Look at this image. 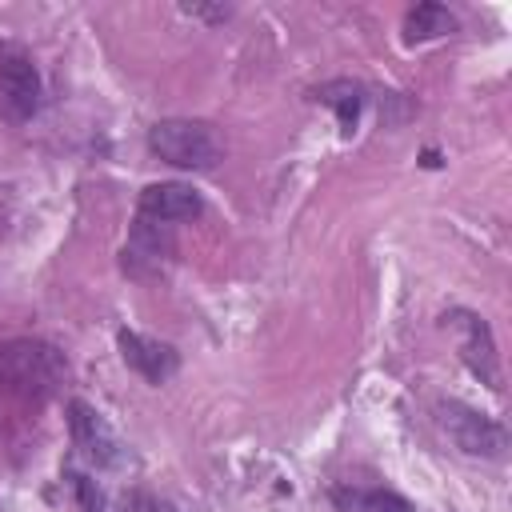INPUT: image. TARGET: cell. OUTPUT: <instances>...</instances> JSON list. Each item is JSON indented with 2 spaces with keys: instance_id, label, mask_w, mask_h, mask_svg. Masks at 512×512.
I'll return each instance as SVG.
<instances>
[{
  "instance_id": "1",
  "label": "cell",
  "mask_w": 512,
  "mask_h": 512,
  "mask_svg": "<svg viewBox=\"0 0 512 512\" xmlns=\"http://www.w3.org/2000/svg\"><path fill=\"white\" fill-rule=\"evenodd\" d=\"M64 376H68V360L44 340H12L0 348V388L4 392L44 400L64 384Z\"/></svg>"
},
{
  "instance_id": "2",
  "label": "cell",
  "mask_w": 512,
  "mask_h": 512,
  "mask_svg": "<svg viewBox=\"0 0 512 512\" xmlns=\"http://www.w3.org/2000/svg\"><path fill=\"white\" fill-rule=\"evenodd\" d=\"M148 148L164 164L188 172H208L220 160V136L204 120H156L148 128Z\"/></svg>"
},
{
  "instance_id": "3",
  "label": "cell",
  "mask_w": 512,
  "mask_h": 512,
  "mask_svg": "<svg viewBox=\"0 0 512 512\" xmlns=\"http://www.w3.org/2000/svg\"><path fill=\"white\" fill-rule=\"evenodd\" d=\"M432 412H436L440 432H444L464 456L500 460V456L508 452V432H504L492 416H484V412H476V408H468V404H460V400H436Z\"/></svg>"
},
{
  "instance_id": "4",
  "label": "cell",
  "mask_w": 512,
  "mask_h": 512,
  "mask_svg": "<svg viewBox=\"0 0 512 512\" xmlns=\"http://www.w3.org/2000/svg\"><path fill=\"white\" fill-rule=\"evenodd\" d=\"M40 108V72L24 48H0V112L12 124H24Z\"/></svg>"
},
{
  "instance_id": "5",
  "label": "cell",
  "mask_w": 512,
  "mask_h": 512,
  "mask_svg": "<svg viewBox=\"0 0 512 512\" xmlns=\"http://www.w3.org/2000/svg\"><path fill=\"white\" fill-rule=\"evenodd\" d=\"M204 212V200L192 184H180V180H164V184H148L140 192V204H136V216L140 220H152V224H180V220H196Z\"/></svg>"
},
{
  "instance_id": "6",
  "label": "cell",
  "mask_w": 512,
  "mask_h": 512,
  "mask_svg": "<svg viewBox=\"0 0 512 512\" xmlns=\"http://www.w3.org/2000/svg\"><path fill=\"white\" fill-rule=\"evenodd\" d=\"M68 428H72V444L80 448L84 460H92L96 468H116L120 464V444L112 436V428L100 420V412H92L84 400L68 404Z\"/></svg>"
},
{
  "instance_id": "7",
  "label": "cell",
  "mask_w": 512,
  "mask_h": 512,
  "mask_svg": "<svg viewBox=\"0 0 512 512\" xmlns=\"http://www.w3.org/2000/svg\"><path fill=\"white\" fill-rule=\"evenodd\" d=\"M116 344H120L124 364H128L132 372H140L148 384H164V380L176 376V368H180L176 348L164 344V340H152V336H140V332L120 328V332H116Z\"/></svg>"
},
{
  "instance_id": "8",
  "label": "cell",
  "mask_w": 512,
  "mask_h": 512,
  "mask_svg": "<svg viewBox=\"0 0 512 512\" xmlns=\"http://www.w3.org/2000/svg\"><path fill=\"white\" fill-rule=\"evenodd\" d=\"M444 320L464 332V340H460L464 364H468L488 388H500V384H496V344H492L488 324H484L476 312H452V316H444Z\"/></svg>"
},
{
  "instance_id": "9",
  "label": "cell",
  "mask_w": 512,
  "mask_h": 512,
  "mask_svg": "<svg viewBox=\"0 0 512 512\" xmlns=\"http://www.w3.org/2000/svg\"><path fill=\"white\" fill-rule=\"evenodd\" d=\"M168 256H172V232H168V224H152V220H140L136 216L132 240L124 248V272L144 276V264H148V272H160V264Z\"/></svg>"
},
{
  "instance_id": "10",
  "label": "cell",
  "mask_w": 512,
  "mask_h": 512,
  "mask_svg": "<svg viewBox=\"0 0 512 512\" xmlns=\"http://www.w3.org/2000/svg\"><path fill=\"white\" fill-rule=\"evenodd\" d=\"M332 508L336 512H416V504L404 500L400 492H388V488H356V484L332 488Z\"/></svg>"
},
{
  "instance_id": "11",
  "label": "cell",
  "mask_w": 512,
  "mask_h": 512,
  "mask_svg": "<svg viewBox=\"0 0 512 512\" xmlns=\"http://www.w3.org/2000/svg\"><path fill=\"white\" fill-rule=\"evenodd\" d=\"M456 32V16L444 4H416L404 16V44H420V40H436Z\"/></svg>"
},
{
  "instance_id": "12",
  "label": "cell",
  "mask_w": 512,
  "mask_h": 512,
  "mask_svg": "<svg viewBox=\"0 0 512 512\" xmlns=\"http://www.w3.org/2000/svg\"><path fill=\"white\" fill-rule=\"evenodd\" d=\"M68 484H72V492H76V500H80V512H104V496H100V488H96L92 476L68 472Z\"/></svg>"
},
{
  "instance_id": "13",
  "label": "cell",
  "mask_w": 512,
  "mask_h": 512,
  "mask_svg": "<svg viewBox=\"0 0 512 512\" xmlns=\"http://www.w3.org/2000/svg\"><path fill=\"white\" fill-rule=\"evenodd\" d=\"M120 512H176L168 500H160V496H152V492H128L124 500H120Z\"/></svg>"
},
{
  "instance_id": "14",
  "label": "cell",
  "mask_w": 512,
  "mask_h": 512,
  "mask_svg": "<svg viewBox=\"0 0 512 512\" xmlns=\"http://www.w3.org/2000/svg\"><path fill=\"white\" fill-rule=\"evenodd\" d=\"M188 16H204V20H228L232 8H196V4H184Z\"/></svg>"
}]
</instances>
